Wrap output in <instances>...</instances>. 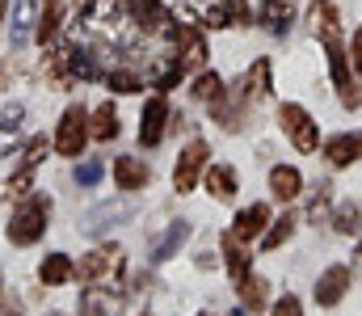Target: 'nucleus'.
I'll return each mask as SVG.
<instances>
[{"mask_svg":"<svg viewBox=\"0 0 362 316\" xmlns=\"http://www.w3.org/2000/svg\"><path fill=\"white\" fill-rule=\"evenodd\" d=\"M135 215H139V203H135V199H110V203H97V207L85 211L81 232H85V236H105L110 228H118V223H127V219H135Z\"/></svg>","mask_w":362,"mask_h":316,"instance_id":"20e7f679","label":"nucleus"},{"mask_svg":"<svg viewBox=\"0 0 362 316\" xmlns=\"http://www.w3.org/2000/svg\"><path fill=\"white\" fill-rule=\"evenodd\" d=\"M59 21H64V0H47V4H42V17H38V38H42V47L59 34Z\"/></svg>","mask_w":362,"mask_h":316,"instance_id":"cd10ccee","label":"nucleus"},{"mask_svg":"<svg viewBox=\"0 0 362 316\" xmlns=\"http://www.w3.org/2000/svg\"><path fill=\"white\" fill-rule=\"evenodd\" d=\"M206 156H211V148H206L202 139H189V144L181 148L177 165H173V186H177L181 194L198 186V177L206 173Z\"/></svg>","mask_w":362,"mask_h":316,"instance_id":"423d86ee","label":"nucleus"},{"mask_svg":"<svg viewBox=\"0 0 362 316\" xmlns=\"http://www.w3.org/2000/svg\"><path fill=\"white\" fill-rule=\"evenodd\" d=\"M144 316H148V312H144Z\"/></svg>","mask_w":362,"mask_h":316,"instance_id":"49530a36","label":"nucleus"},{"mask_svg":"<svg viewBox=\"0 0 362 316\" xmlns=\"http://www.w3.org/2000/svg\"><path fill=\"white\" fill-rule=\"evenodd\" d=\"M185 240H189V223H185V219H177V223H173V228H169V232L152 245V262H156V266H160V262H169V257L177 253Z\"/></svg>","mask_w":362,"mask_h":316,"instance_id":"4be33fe9","label":"nucleus"},{"mask_svg":"<svg viewBox=\"0 0 362 316\" xmlns=\"http://www.w3.org/2000/svg\"><path fill=\"white\" fill-rule=\"evenodd\" d=\"M42 17V0H17L13 4V51H21Z\"/></svg>","mask_w":362,"mask_h":316,"instance_id":"f8f14e48","label":"nucleus"},{"mask_svg":"<svg viewBox=\"0 0 362 316\" xmlns=\"http://www.w3.org/2000/svg\"><path fill=\"white\" fill-rule=\"evenodd\" d=\"M266 223H270V207H266V203H253V207L236 211V219H232V232H236L240 240H262Z\"/></svg>","mask_w":362,"mask_h":316,"instance_id":"ddd939ff","label":"nucleus"},{"mask_svg":"<svg viewBox=\"0 0 362 316\" xmlns=\"http://www.w3.org/2000/svg\"><path fill=\"white\" fill-rule=\"evenodd\" d=\"M169 118H173V110L165 102V93L148 98L144 114H139V144H144V148H156V144L165 139V131H169Z\"/></svg>","mask_w":362,"mask_h":316,"instance_id":"0eeeda50","label":"nucleus"},{"mask_svg":"<svg viewBox=\"0 0 362 316\" xmlns=\"http://www.w3.org/2000/svg\"><path fill=\"white\" fill-rule=\"evenodd\" d=\"M89 110L85 105H68L64 110V118H59V127H55V152L59 156H85V144H89Z\"/></svg>","mask_w":362,"mask_h":316,"instance_id":"7ed1b4c3","label":"nucleus"},{"mask_svg":"<svg viewBox=\"0 0 362 316\" xmlns=\"http://www.w3.org/2000/svg\"><path fill=\"white\" fill-rule=\"evenodd\" d=\"M4 13H8V0H0V30H4Z\"/></svg>","mask_w":362,"mask_h":316,"instance_id":"79ce46f5","label":"nucleus"},{"mask_svg":"<svg viewBox=\"0 0 362 316\" xmlns=\"http://www.w3.org/2000/svg\"><path fill=\"white\" fill-rule=\"evenodd\" d=\"M72 177H76V186H97V182L105 177V165H101V160H85V165H76Z\"/></svg>","mask_w":362,"mask_h":316,"instance_id":"2f4dec72","label":"nucleus"},{"mask_svg":"<svg viewBox=\"0 0 362 316\" xmlns=\"http://www.w3.org/2000/svg\"><path fill=\"white\" fill-rule=\"evenodd\" d=\"M333 228H337L341 236H358L362 232V203L358 199L337 203V211H333Z\"/></svg>","mask_w":362,"mask_h":316,"instance_id":"393cba45","label":"nucleus"},{"mask_svg":"<svg viewBox=\"0 0 362 316\" xmlns=\"http://www.w3.org/2000/svg\"><path fill=\"white\" fill-rule=\"evenodd\" d=\"M64 64H68V72L81 76V81H97V76H101L97 51H89V47H72V51H64Z\"/></svg>","mask_w":362,"mask_h":316,"instance_id":"aec40b11","label":"nucleus"},{"mask_svg":"<svg viewBox=\"0 0 362 316\" xmlns=\"http://www.w3.org/2000/svg\"><path fill=\"white\" fill-rule=\"evenodd\" d=\"M350 59H354V72L362 76V25H358V34H354V42H350Z\"/></svg>","mask_w":362,"mask_h":316,"instance_id":"58836bf2","label":"nucleus"},{"mask_svg":"<svg viewBox=\"0 0 362 316\" xmlns=\"http://www.w3.org/2000/svg\"><path fill=\"white\" fill-rule=\"evenodd\" d=\"M249 4L245 0H228V4H215L211 13H206V25H215V30H223V25H249Z\"/></svg>","mask_w":362,"mask_h":316,"instance_id":"6ab92c4d","label":"nucleus"},{"mask_svg":"<svg viewBox=\"0 0 362 316\" xmlns=\"http://www.w3.org/2000/svg\"><path fill=\"white\" fill-rule=\"evenodd\" d=\"M266 93H270V59H257V64L245 72V93H240V98H245V102H262Z\"/></svg>","mask_w":362,"mask_h":316,"instance_id":"5701e85b","label":"nucleus"},{"mask_svg":"<svg viewBox=\"0 0 362 316\" xmlns=\"http://www.w3.org/2000/svg\"><path fill=\"white\" fill-rule=\"evenodd\" d=\"M114 182H118V190H144L152 182V169L139 156H114Z\"/></svg>","mask_w":362,"mask_h":316,"instance_id":"9b49d317","label":"nucleus"},{"mask_svg":"<svg viewBox=\"0 0 362 316\" xmlns=\"http://www.w3.org/2000/svg\"><path fill=\"white\" fill-rule=\"evenodd\" d=\"M295 215H282V219H274V228H266L262 232V249H282L286 240H291V232H295Z\"/></svg>","mask_w":362,"mask_h":316,"instance_id":"c85d7f7f","label":"nucleus"},{"mask_svg":"<svg viewBox=\"0 0 362 316\" xmlns=\"http://www.w3.org/2000/svg\"><path fill=\"white\" fill-rule=\"evenodd\" d=\"M270 316H303V308H299V300H295V295H282V300L270 308Z\"/></svg>","mask_w":362,"mask_h":316,"instance_id":"c9c22d12","label":"nucleus"},{"mask_svg":"<svg viewBox=\"0 0 362 316\" xmlns=\"http://www.w3.org/2000/svg\"><path fill=\"white\" fill-rule=\"evenodd\" d=\"M17 148V127H0V156H8Z\"/></svg>","mask_w":362,"mask_h":316,"instance_id":"4c0bfd02","label":"nucleus"},{"mask_svg":"<svg viewBox=\"0 0 362 316\" xmlns=\"http://www.w3.org/2000/svg\"><path fill=\"white\" fill-rule=\"evenodd\" d=\"M278 122H282L286 139H291L299 152H316V144H320V131H316V118H312L303 105L282 102V105H278Z\"/></svg>","mask_w":362,"mask_h":316,"instance_id":"39448f33","label":"nucleus"},{"mask_svg":"<svg viewBox=\"0 0 362 316\" xmlns=\"http://www.w3.org/2000/svg\"><path fill=\"white\" fill-rule=\"evenodd\" d=\"M0 295H4V279H0Z\"/></svg>","mask_w":362,"mask_h":316,"instance_id":"c03bdc74","label":"nucleus"},{"mask_svg":"<svg viewBox=\"0 0 362 316\" xmlns=\"http://www.w3.org/2000/svg\"><path fill=\"white\" fill-rule=\"evenodd\" d=\"M38 279H42L47 287H64V283H72V279H76V266H72V257H68V253H47V257H42V266H38Z\"/></svg>","mask_w":362,"mask_h":316,"instance_id":"4468645a","label":"nucleus"},{"mask_svg":"<svg viewBox=\"0 0 362 316\" xmlns=\"http://www.w3.org/2000/svg\"><path fill=\"white\" fill-rule=\"evenodd\" d=\"M47 316H64V312H47Z\"/></svg>","mask_w":362,"mask_h":316,"instance_id":"a18cd8bd","label":"nucleus"},{"mask_svg":"<svg viewBox=\"0 0 362 316\" xmlns=\"http://www.w3.org/2000/svg\"><path fill=\"white\" fill-rule=\"evenodd\" d=\"M0 316H21V308H17V304H8V308H4Z\"/></svg>","mask_w":362,"mask_h":316,"instance_id":"a19ab883","label":"nucleus"},{"mask_svg":"<svg viewBox=\"0 0 362 316\" xmlns=\"http://www.w3.org/2000/svg\"><path fill=\"white\" fill-rule=\"evenodd\" d=\"M8 81H13V59L0 64V89H8Z\"/></svg>","mask_w":362,"mask_h":316,"instance_id":"ea45409f","label":"nucleus"},{"mask_svg":"<svg viewBox=\"0 0 362 316\" xmlns=\"http://www.w3.org/2000/svg\"><path fill=\"white\" fill-rule=\"evenodd\" d=\"M194 98H198V102H219V98H223V81H219V72H202V76H198V81H194Z\"/></svg>","mask_w":362,"mask_h":316,"instance_id":"c756f323","label":"nucleus"},{"mask_svg":"<svg viewBox=\"0 0 362 316\" xmlns=\"http://www.w3.org/2000/svg\"><path fill=\"white\" fill-rule=\"evenodd\" d=\"M312 25L325 42V55H329V72H333V85H337V98L346 110H358L362 105V89L350 81V59H346V42H341V17H337V4L333 0H316L312 4Z\"/></svg>","mask_w":362,"mask_h":316,"instance_id":"f257e3e1","label":"nucleus"},{"mask_svg":"<svg viewBox=\"0 0 362 316\" xmlns=\"http://www.w3.org/2000/svg\"><path fill=\"white\" fill-rule=\"evenodd\" d=\"M262 21H266V30H270V34L282 38V34L291 30V21H295V17H291V8H286L282 0H262Z\"/></svg>","mask_w":362,"mask_h":316,"instance_id":"bb28decb","label":"nucleus"},{"mask_svg":"<svg viewBox=\"0 0 362 316\" xmlns=\"http://www.w3.org/2000/svg\"><path fill=\"white\" fill-rule=\"evenodd\" d=\"M47 219H51V199H47V194H30L21 207L13 211V219H8V228H4L8 245H17V249L34 245V240L47 232Z\"/></svg>","mask_w":362,"mask_h":316,"instance_id":"f03ea898","label":"nucleus"},{"mask_svg":"<svg viewBox=\"0 0 362 316\" xmlns=\"http://www.w3.org/2000/svg\"><path fill=\"white\" fill-rule=\"evenodd\" d=\"M270 190H274V199H282V203L299 199V190H303L299 169H295V165H274L270 169Z\"/></svg>","mask_w":362,"mask_h":316,"instance_id":"2eb2a0df","label":"nucleus"},{"mask_svg":"<svg viewBox=\"0 0 362 316\" xmlns=\"http://www.w3.org/2000/svg\"><path fill=\"white\" fill-rule=\"evenodd\" d=\"M30 182H34V169H25V165H21V173H17V177L8 182V190H17V194H25V190H30Z\"/></svg>","mask_w":362,"mask_h":316,"instance_id":"e433bc0d","label":"nucleus"},{"mask_svg":"<svg viewBox=\"0 0 362 316\" xmlns=\"http://www.w3.org/2000/svg\"><path fill=\"white\" fill-rule=\"evenodd\" d=\"M21 118H25V105L21 102H13V105L0 110V127H21Z\"/></svg>","mask_w":362,"mask_h":316,"instance_id":"f704fd0d","label":"nucleus"},{"mask_svg":"<svg viewBox=\"0 0 362 316\" xmlns=\"http://www.w3.org/2000/svg\"><path fill=\"white\" fill-rule=\"evenodd\" d=\"M105 81H110V89H114V93H139V89H144V81H139L131 68H114Z\"/></svg>","mask_w":362,"mask_h":316,"instance_id":"7c9ffc66","label":"nucleus"},{"mask_svg":"<svg viewBox=\"0 0 362 316\" xmlns=\"http://www.w3.org/2000/svg\"><path fill=\"white\" fill-rule=\"evenodd\" d=\"M202 316H206V312H202Z\"/></svg>","mask_w":362,"mask_h":316,"instance_id":"de8ad7c7","label":"nucleus"},{"mask_svg":"<svg viewBox=\"0 0 362 316\" xmlns=\"http://www.w3.org/2000/svg\"><path fill=\"white\" fill-rule=\"evenodd\" d=\"M206 190H211V199H219V203H232L236 199V169L232 165H211L206 169Z\"/></svg>","mask_w":362,"mask_h":316,"instance_id":"dca6fc26","label":"nucleus"},{"mask_svg":"<svg viewBox=\"0 0 362 316\" xmlns=\"http://www.w3.org/2000/svg\"><path fill=\"white\" fill-rule=\"evenodd\" d=\"M354 257H358V262H362V240H358V249H354Z\"/></svg>","mask_w":362,"mask_h":316,"instance_id":"37998d69","label":"nucleus"},{"mask_svg":"<svg viewBox=\"0 0 362 316\" xmlns=\"http://www.w3.org/2000/svg\"><path fill=\"white\" fill-rule=\"evenodd\" d=\"M122 270V249L118 245H105V249H97V253H89L85 262H81V279L85 283H97V279H105V274H118Z\"/></svg>","mask_w":362,"mask_h":316,"instance_id":"1a4fd4ad","label":"nucleus"},{"mask_svg":"<svg viewBox=\"0 0 362 316\" xmlns=\"http://www.w3.org/2000/svg\"><path fill=\"white\" fill-rule=\"evenodd\" d=\"M354 287V274H350V266H329L320 279H316V304L320 308H333V304H341V295Z\"/></svg>","mask_w":362,"mask_h":316,"instance_id":"6e6552de","label":"nucleus"},{"mask_svg":"<svg viewBox=\"0 0 362 316\" xmlns=\"http://www.w3.org/2000/svg\"><path fill=\"white\" fill-rule=\"evenodd\" d=\"M89 131H93V139H101V144H110V139H118V131H122V122H118V110H114V102H101L97 110H93V118H89Z\"/></svg>","mask_w":362,"mask_h":316,"instance_id":"a211bd4d","label":"nucleus"},{"mask_svg":"<svg viewBox=\"0 0 362 316\" xmlns=\"http://www.w3.org/2000/svg\"><path fill=\"white\" fill-rule=\"evenodd\" d=\"M173 38H177L181 47H185V55H177L181 68L189 72V68H202V59H206V42H202V34H194V30H185V25H173Z\"/></svg>","mask_w":362,"mask_h":316,"instance_id":"412c9836","label":"nucleus"},{"mask_svg":"<svg viewBox=\"0 0 362 316\" xmlns=\"http://www.w3.org/2000/svg\"><path fill=\"white\" fill-rule=\"evenodd\" d=\"M325 156H329L333 169H346V165L362 160V131H341V135H333V139L325 144Z\"/></svg>","mask_w":362,"mask_h":316,"instance_id":"9d476101","label":"nucleus"},{"mask_svg":"<svg viewBox=\"0 0 362 316\" xmlns=\"http://www.w3.org/2000/svg\"><path fill=\"white\" fill-rule=\"evenodd\" d=\"M240 304H245L249 312H266V308H270V283H266L262 274H245V279H240Z\"/></svg>","mask_w":362,"mask_h":316,"instance_id":"f3484780","label":"nucleus"},{"mask_svg":"<svg viewBox=\"0 0 362 316\" xmlns=\"http://www.w3.org/2000/svg\"><path fill=\"white\" fill-rule=\"evenodd\" d=\"M118 304H122V295L93 287V291H85V295H81V316H110Z\"/></svg>","mask_w":362,"mask_h":316,"instance_id":"b1692460","label":"nucleus"},{"mask_svg":"<svg viewBox=\"0 0 362 316\" xmlns=\"http://www.w3.org/2000/svg\"><path fill=\"white\" fill-rule=\"evenodd\" d=\"M329 190H333L329 182H316V194H312V203H308V215H312V219L325 215V207H329Z\"/></svg>","mask_w":362,"mask_h":316,"instance_id":"72a5a7b5","label":"nucleus"},{"mask_svg":"<svg viewBox=\"0 0 362 316\" xmlns=\"http://www.w3.org/2000/svg\"><path fill=\"white\" fill-rule=\"evenodd\" d=\"M42 156H47V135H34V139L25 144V156H21V160H25V169H38Z\"/></svg>","mask_w":362,"mask_h":316,"instance_id":"473e14b6","label":"nucleus"},{"mask_svg":"<svg viewBox=\"0 0 362 316\" xmlns=\"http://www.w3.org/2000/svg\"><path fill=\"white\" fill-rule=\"evenodd\" d=\"M219 245H223V257H228V270H232V279L240 283V279L249 274V253L240 249V236H236V232H228Z\"/></svg>","mask_w":362,"mask_h":316,"instance_id":"a878e982","label":"nucleus"}]
</instances>
